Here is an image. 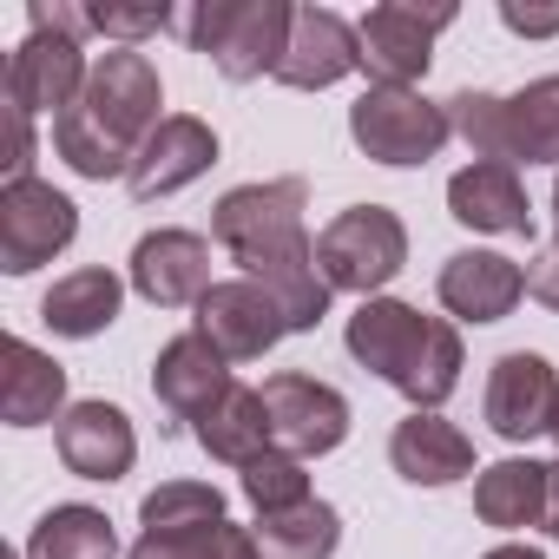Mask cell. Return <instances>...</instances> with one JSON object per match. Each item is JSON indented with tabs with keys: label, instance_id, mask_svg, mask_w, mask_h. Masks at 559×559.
Here are the masks:
<instances>
[{
	"label": "cell",
	"instance_id": "obj_1",
	"mask_svg": "<svg viewBox=\"0 0 559 559\" xmlns=\"http://www.w3.org/2000/svg\"><path fill=\"white\" fill-rule=\"evenodd\" d=\"M304 204H310L304 178H276V185H237L211 211V237L230 250V263H243L250 284H263L284 304L290 330H317L330 317V284L304 230Z\"/></svg>",
	"mask_w": 559,
	"mask_h": 559
},
{
	"label": "cell",
	"instance_id": "obj_2",
	"mask_svg": "<svg viewBox=\"0 0 559 559\" xmlns=\"http://www.w3.org/2000/svg\"><path fill=\"white\" fill-rule=\"evenodd\" d=\"M158 99H165L158 67L139 47H119V53H106L93 67V80L73 99V112L53 119V152L80 178H99V185L106 178H126L132 158H139V145L165 126L158 119Z\"/></svg>",
	"mask_w": 559,
	"mask_h": 559
},
{
	"label": "cell",
	"instance_id": "obj_3",
	"mask_svg": "<svg viewBox=\"0 0 559 559\" xmlns=\"http://www.w3.org/2000/svg\"><path fill=\"white\" fill-rule=\"evenodd\" d=\"M349 356L376 369L389 389H402L415 408H441L461 389V330L395 297H369L349 317Z\"/></svg>",
	"mask_w": 559,
	"mask_h": 559
},
{
	"label": "cell",
	"instance_id": "obj_4",
	"mask_svg": "<svg viewBox=\"0 0 559 559\" xmlns=\"http://www.w3.org/2000/svg\"><path fill=\"white\" fill-rule=\"evenodd\" d=\"M290 14L284 0H204V8L185 14V40L191 53H204L224 80H257V73H276L284 67V47H290Z\"/></svg>",
	"mask_w": 559,
	"mask_h": 559
},
{
	"label": "cell",
	"instance_id": "obj_5",
	"mask_svg": "<svg viewBox=\"0 0 559 559\" xmlns=\"http://www.w3.org/2000/svg\"><path fill=\"white\" fill-rule=\"evenodd\" d=\"M408 263V230L389 204H349L323 224L317 237V270L330 290H349V297H376L382 284H395Z\"/></svg>",
	"mask_w": 559,
	"mask_h": 559
},
{
	"label": "cell",
	"instance_id": "obj_6",
	"mask_svg": "<svg viewBox=\"0 0 559 559\" xmlns=\"http://www.w3.org/2000/svg\"><path fill=\"white\" fill-rule=\"evenodd\" d=\"M448 106L421 99L415 86H369L349 106V139L376 158V165H428L448 145Z\"/></svg>",
	"mask_w": 559,
	"mask_h": 559
},
{
	"label": "cell",
	"instance_id": "obj_7",
	"mask_svg": "<svg viewBox=\"0 0 559 559\" xmlns=\"http://www.w3.org/2000/svg\"><path fill=\"white\" fill-rule=\"evenodd\" d=\"M73 230H80V204L47 178H14L0 191V270L8 276H34L40 263H53L73 243Z\"/></svg>",
	"mask_w": 559,
	"mask_h": 559
},
{
	"label": "cell",
	"instance_id": "obj_8",
	"mask_svg": "<svg viewBox=\"0 0 559 559\" xmlns=\"http://www.w3.org/2000/svg\"><path fill=\"white\" fill-rule=\"evenodd\" d=\"M454 27V8L435 0V8H415V0H382V8L362 14L356 40H362V73L376 86H415L435 60V34Z\"/></svg>",
	"mask_w": 559,
	"mask_h": 559
},
{
	"label": "cell",
	"instance_id": "obj_9",
	"mask_svg": "<svg viewBox=\"0 0 559 559\" xmlns=\"http://www.w3.org/2000/svg\"><path fill=\"white\" fill-rule=\"evenodd\" d=\"M263 408H270V441L284 448V454H297V461L330 454V448H343V435H349V402H343V389H330V382H317V376H297V369L263 382Z\"/></svg>",
	"mask_w": 559,
	"mask_h": 559
},
{
	"label": "cell",
	"instance_id": "obj_10",
	"mask_svg": "<svg viewBox=\"0 0 559 559\" xmlns=\"http://www.w3.org/2000/svg\"><path fill=\"white\" fill-rule=\"evenodd\" d=\"M198 336H211L224 362H257L290 336V317L263 284L237 276V284H211V297L198 304Z\"/></svg>",
	"mask_w": 559,
	"mask_h": 559
},
{
	"label": "cell",
	"instance_id": "obj_11",
	"mask_svg": "<svg viewBox=\"0 0 559 559\" xmlns=\"http://www.w3.org/2000/svg\"><path fill=\"white\" fill-rule=\"evenodd\" d=\"M93 67H86V47L67 40V34H27L8 60V106H21L27 119L34 112H73V99L86 93Z\"/></svg>",
	"mask_w": 559,
	"mask_h": 559
},
{
	"label": "cell",
	"instance_id": "obj_12",
	"mask_svg": "<svg viewBox=\"0 0 559 559\" xmlns=\"http://www.w3.org/2000/svg\"><path fill=\"white\" fill-rule=\"evenodd\" d=\"M224 389H230V369H224V356L211 349V336H198V330L171 336V343L158 349V362H152V395H158L171 435H178L185 421L198 428V421L217 408Z\"/></svg>",
	"mask_w": 559,
	"mask_h": 559
},
{
	"label": "cell",
	"instance_id": "obj_13",
	"mask_svg": "<svg viewBox=\"0 0 559 559\" xmlns=\"http://www.w3.org/2000/svg\"><path fill=\"white\" fill-rule=\"evenodd\" d=\"M132 290L158 310H185L211 297V243L198 230H152L132 250Z\"/></svg>",
	"mask_w": 559,
	"mask_h": 559
},
{
	"label": "cell",
	"instance_id": "obj_14",
	"mask_svg": "<svg viewBox=\"0 0 559 559\" xmlns=\"http://www.w3.org/2000/svg\"><path fill=\"white\" fill-rule=\"evenodd\" d=\"M211 165H217V132H211L204 119H191V112H171V119L139 145V158H132V171H126V191H132L139 204H152V198L185 191V185L204 178Z\"/></svg>",
	"mask_w": 559,
	"mask_h": 559
},
{
	"label": "cell",
	"instance_id": "obj_15",
	"mask_svg": "<svg viewBox=\"0 0 559 559\" xmlns=\"http://www.w3.org/2000/svg\"><path fill=\"white\" fill-rule=\"evenodd\" d=\"M552 402H559V376L546 356L533 349H507L487 376V428L500 441H533L552 428Z\"/></svg>",
	"mask_w": 559,
	"mask_h": 559
},
{
	"label": "cell",
	"instance_id": "obj_16",
	"mask_svg": "<svg viewBox=\"0 0 559 559\" xmlns=\"http://www.w3.org/2000/svg\"><path fill=\"white\" fill-rule=\"evenodd\" d=\"M356 67H362V40H356V27L343 14H330V8H297L290 14V47H284V67H276L284 86L323 93Z\"/></svg>",
	"mask_w": 559,
	"mask_h": 559
},
{
	"label": "cell",
	"instance_id": "obj_17",
	"mask_svg": "<svg viewBox=\"0 0 559 559\" xmlns=\"http://www.w3.org/2000/svg\"><path fill=\"white\" fill-rule=\"evenodd\" d=\"M526 297V270L500 250H454L441 263V304L461 323H500Z\"/></svg>",
	"mask_w": 559,
	"mask_h": 559
},
{
	"label": "cell",
	"instance_id": "obj_18",
	"mask_svg": "<svg viewBox=\"0 0 559 559\" xmlns=\"http://www.w3.org/2000/svg\"><path fill=\"white\" fill-rule=\"evenodd\" d=\"M60 461L80 480H119L139 461V435H132L126 408H112V402H73L60 415Z\"/></svg>",
	"mask_w": 559,
	"mask_h": 559
},
{
	"label": "cell",
	"instance_id": "obj_19",
	"mask_svg": "<svg viewBox=\"0 0 559 559\" xmlns=\"http://www.w3.org/2000/svg\"><path fill=\"white\" fill-rule=\"evenodd\" d=\"M448 211L467 230H493V237H526L533 230V204L513 165H467L448 178Z\"/></svg>",
	"mask_w": 559,
	"mask_h": 559
},
{
	"label": "cell",
	"instance_id": "obj_20",
	"mask_svg": "<svg viewBox=\"0 0 559 559\" xmlns=\"http://www.w3.org/2000/svg\"><path fill=\"white\" fill-rule=\"evenodd\" d=\"M389 461H395V474L415 480V487H448V480L474 474V441H467L454 421H441L435 408H415V415L389 435Z\"/></svg>",
	"mask_w": 559,
	"mask_h": 559
},
{
	"label": "cell",
	"instance_id": "obj_21",
	"mask_svg": "<svg viewBox=\"0 0 559 559\" xmlns=\"http://www.w3.org/2000/svg\"><path fill=\"white\" fill-rule=\"evenodd\" d=\"M0 415H8V428H40L60 415L67 402V369L53 356H40L34 343L8 336V349H0Z\"/></svg>",
	"mask_w": 559,
	"mask_h": 559
},
{
	"label": "cell",
	"instance_id": "obj_22",
	"mask_svg": "<svg viewBox=\"0 0 559 559\" xmlns=\"http://www.w3.org/2000/svg\"><path fill=\"white\" fill-rule=\"evenodd\" d=\"M191 435H198V448H204L211 461H230V467H250L257 454H270V448H276V441H270L263 389H243V382H230V389L217 395V408H211Z\"/></svg>",
	"mask_w": 559,
	"mask_h": 559
},
{
	"label": "cell",
	"instance_id": "obj_23",
	"mask_svg": "<svg viewBox=\"0 0 559 559\" xmlns=\"http://www.w3.org/2000/svg\"><path fill=\"white\" fill-rule=\"evenodd\" d=\"M119 276L112 270H73V276H60V284L40 297V323L53 330V336H73V343H86V336H99V330H112V317H119Z\"/></svg>",
	"mask_w": 559,
	"mask_h": 559
},
{
	"label": "cell",
	"instance_id": "obj_24",
	"mask_svg": "<svg viewBox=\"0 0 559 559\" xmlns=\"http://www.w3.org/2000/svg\"><path fill=\"white\" fill-rule=\"evenodd\" d=\"M474 513L500 533L513 526H546V467L539 461H493L474 480Z\"/></svg>",
	"mask_w": 559,
	"mask_h": 559
},
{
	"label": "cell",
	"instance_id": "obj_25",
	"mask_svg": "<svg viewBox=\"0 0 559 559\" xmlns=\"http://www.w3.org/2000/svg\"><path fill=\"white\" fill-rule=\"evenodd\" d=\"M257 552L263 559H330L343 539V513L330 500H304L284 513H257Z\"/></svg>",
	"mask_w": 559,
	"mask_h": 559
},
{
	"label": "cell",
	"instance_id": "obj_26",
	"mask_svg": "<svg viewBox=\"0 0 559 559\" xmlns=\"http://www.w3.org/2000/svg\"><path fill=\"white\" fill-rule=\"evenodd\" d=\"M559 165V73L520 86L507 99V165Z\"/></svg>",
	"mask_w": 559,
	"mask_h": 559
},
{
	"label": "cell",
	"instance_id": "obj_27",
	"mask_svg": "<svg viewBox=\"0 0 559 559\" xmlns=\"http://www.w3.org/2000/svg\"><path fill=\"white\" fill-rule=\"evenodd\" d=\"M112 552H119V539L99 507H53V513H40L34 539H27V559H112Z\"/></svg>",
	"mask_w": 559,
	"mask_h": 559
},
{
	"label": "cell",
	"instance_id": "obj_28",
	"mask_svg": "<svg viewBox=\"0 0 559 559\" xmlns=\"http://www.w3.org/2000/svg\"><path fill=\"white\" fill-rule=\"evenodd\" d=\"M139 526L145 533H198V526H224V493L204 480H165L139 500Z\"/></svg>",
	"mask_w": 559,
	"mask_h": 559
},
{
	"label": "cell",
	"instance_id": "obj_29",
	"mask_svg": "<svg viewBox=\"0 0 559 559\" xmlns=\"http://www.w3.org/2000/svg\"><path fill=\"white\" fill-rule=\"evenodd\" d=\"M132 559H263L250 526H198V533H139Z\"/></svg>",
	"mask_w": 559,
	"mask_h": 559
},
{
	"label": "cell",
	"instance_id": "obj_30",
	"mask_svg": "<svg viewBox=\"0 0 559 559\" xmlns=\"http://www.w3.org/2000/svg\"><path fill=\"white\" fill-rule=\"evenodd\" d=\"M448 126H454V139H467V152L480 165H507V99L467 86L448 99Z\"/></svg>",
	"mask_w": 559,
	"mask_h": 559
},
{
	"label": "cell",
	"instance_id": "obj_31",
	"mask_svg": "<svg viewBox=\"0 0 559 559\" xmlns=\"http://www.w3.org/2000/svg\"><path fill=\"white\" fill-rule=\"evenodd\" d=\"M243 500H250L257 513H284V507H304V500H317V493H310V474H304L297 454L270 448V454H257V461L243 467Z\"/></svg>",
	"mask_w": 559,
	"mask_h": 559
},
{
	"label": "cell",
	"instance_id": "obj_32",
	"mask_svg": "<svg viewBox=\"0 0 559 559\" xmlns=\"http://www.w3.org/2000/svg\"><path fill=\"white\" fill-rule=\"evenodd\" d=\"M86 21H93V34H112V40L139 47L145 34L171 27V8H165V0H158V8H86Z\"/></svg>",
	"mask_w": 559,
	"mask_h": 559
},
{
	"label": "cell",
	"instance_id": "obj_33",
	"mask_svg": "<svg viewBox=\"0 0 559 559\" xmlns=\"http://www.w3.org/2000/svg\"><path fill=\"white\" fill-rule=\"evenodd\" d=\"M0 126H8V185L14 178H34V119L21 112V106H0Z\"/></svg>",
	"mask_w": 559,
	"mask_h": 559
},
{
	"label": "cell",
	"instance_id": "obj_34",
	"mask_svg": "<svg viewBox=\"0 0 559 559\" xmlns=\"http://www.w3.org/2000/svg\"><path fill=\"white\" fill-rule=\"evenodd\" d=\"M526 297H533V304H546V310L559 317V237L533 250V263H526Z\"/></svg>",
	"mask_w": 559,
	"mask_h": 559
},
{
	"label": "cell",
	"instance_id": "obj_35",
	"mask_svg": "<svg viewBox=\"0 0 559 559\" xmlns=\"http://www.w3.org/2000/svg\"><path fill=\"white\" fill-rule=\"evenodd\" d=\"M500 21H507L513 34H526V40L559 34V8H520V0H500Z\"/></svg>",
	"mask_w": 559,
	"mask_h": 559
},
{
	"label": "cell",
	"instance_id": "obj_36",
	"mask_svg": "<svg viewBox=\"0 0 559 559\" xmlns=\"http://www.w3.org/2000/svg\"><path fill=\"white\" fill-rule=\"evenodd\" d=\"M546 533L559 539V461L546 467Z\"/></svg>",
	"mask_w": 559,
	"mask_h": 559
},
{
	"label": "cell",
	"instance_id": "obj_37",
	"mask_svg": "<svg viewBox=\"0 0 559 559\" xmlns=\"http://www.w3.org/2000/svg\"><path fill=\"white\" fill-rule=\"evenodd\" d=\"M480 559H539V546H493V552H480Z\"/></svg>",
	"mask_w": 559,
	"mask_h": 559
},
{
	"label": "cell",
	"instance_id": "obj_38",
	"mask_svg": "<svg viewBox=\"0 0 559 559\" xmlns=\"http://www.w3.org/2000/svg\"><path fill=\"white\" fill-rule=\"evenodd\" d=\"M546 435H552V441H559V402H552V428H546Z\"/></svg>",
	"mask_w": 559,
	"mask_h": 559
},
{
	"label": "cell",
	"instance_id": "obj_39",
	"mask_svg": "<svg viewBox=\"0 0 559 559\" xmlns=\"http://www.w3.org/2000/svg\"><path fill=\"white\" fill-rule=\"evenodd\" d=\"M552 217H559V185H552Z\"/></svg>",
	"mask_w": 559,
	"mask_h": 559
},
{
	"label": "cell",
	"instance_id": "obj_40",
	"mask_svg": "<svg viewBox=\"0 0 559 559\" xmlns=\"http://www.w3.org/2000/svg\"><path fill=\"white\" fill-rule=\"evenodd\" d=\"M0 559H14V552H0Z\"/></svg>",
	"mask_w": 559,
	"mask_h": 559
}]
</instances>
